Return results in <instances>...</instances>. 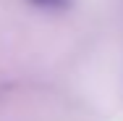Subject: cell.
I'll return each mask as SVG.
<instances>
[{
  "label": "cell",
  "mask_w": 123,
  "mask_h": 121,
  "mask_svg": "<svg viewBox=\"0 0 123 121\" xmlns=\"http://www.w3.org/2000/svg\"><path fill=\"white\" fill-rule=\"evenodd\" d=\"M29 3L42 11H66V8H71L74 0H29Z\"/></svg>",
  "instance_id": "obj_1"
}]
</instances>
